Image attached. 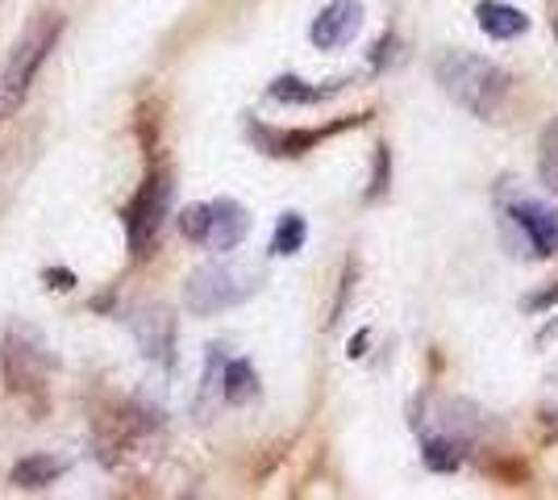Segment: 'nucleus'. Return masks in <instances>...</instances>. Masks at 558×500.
<instances>
[{
	"mask_svg": "<svg viewBox=\"0 0 558 500\" xmlns=\"http://www.w3.org/2000/svg\"><path fill=\"white\" fill-rule=\"evenodd\" d=\"M251 234V214L238 205V200H213L209 205V230H205V242L201 246H209V251H233V246H242Z\"/></svg>",
	"mask_w": 558,
	"mask_h": 500,
	"instance_id": "9",
	"label": "nucleus"
},
{
	"mask_svg": "<svg viewBox=\"0 0 558 500\" xmlns=\"http://www.w3.org/2000/svg\"><path fill=\"white\" fill-rule=\"evenodd\" d=\"M537 175H542V184L558 196V121L546 125V134H542V150H537Z\"/></svg>",
	"mask_w": 558,
	"mask_h": 500,
	"instance_id": "17",
	"label": "nucleus"
},
{
	"mask_svg": "<svg viewBox=\"0 0 558 500\" xmlns=\"http://www.w3.org/2000/svg\"><path fill=\"white\" fill-rule=\"evenodd\" d=\"M47 280H50L54 292H71V288H75V276H71V271H59V267H50Z\"/></svg>",
	"mask_w": 558,
	"mask_h": 500,
	"instance_id": "21",
	"label": "nucleus"
},
{
	"mask_svg": "<svg viewBox=\"0 0 558 500\" xmlns=\"http://www.w3.org/2000/svg\"><path fill=\"white\" fill-rule=\"evenodd\" d=\"M130 330L138 338L142 355L159 367H171L175 363V317L163 305H146L130 317Z\"/></svg>",
	"mask_w": 558,
	"mask_h": 500,
	"instance_id": "7",
	"label": "nucleus"
},
{
	"mask_svg": "<svg viewBox=\"0 0 558 500\" xmlns=\"http://www.w3.org/2000/svg\"><path fill=\"white\" fill-rule=\"evenodd\" d=\"M263 267L255 263H209L201 271H192L184 288V305L196 317H213V313L238 309L263 288Z\"/></svg>",
	"mask_w": 558,
	"mask_h": 500,
	"instance_id": "2",
	"label": "nucleus"
},
{
	"mask_svg": "<svg viewBox=\"0 0 558 500\" xmlns=\"http://www.w3.org/2000/svg\"><path fill=\"white\" fill-rule=\"evenodd\" d=\"M59 34H63V17H54V13L43 17V22H34L22 34V42L9 54V68L0 75V118L17 113L25 105V96L34 88V75L43 72L47 54L54 50V42H59Z\"/></svg>",
	"mask_w": 558,
	"mask_h": 500,
	"instance_id": "3",
	"label": "nucleus"
},
{
	"mask_svg": "<svg viewBox=\"0 0 558 500\" xmlns=\"http://www.w3.org/2000/svg\"><path fill=\"white\" fill-rule=\"evenodd\" d=\"M421 459H425V467H429V472L446 476V472H454V467L463 463V442H459V438H450V434H434V438H425Z\"/></svg>",
	"mask_w": 558,
	"mask_h": 500,
	"instance_id": "15",
	"label": "nucleus"
},
{
	"mask_svg": "<svg viewBox=\"0 0 558 500\" xmlns=\"http://www.w3.org/2000/svg\"><path fill=\"white\" fill-rule=\"evenodd\" d=\"M0 367H4V380H9L13 392H43L50 376V355L43 351L38 338H29L25 330H13L4 338Z\"/></svg>",
	"mask_w": 558,
	"mask_h": 500,
	"instance_id": "6",
	"label": "nucleus"
},
{
	"mask_svg": "<svg viewBox=\"0 0 558 500\" xmlns=\"http://www.w3.org/2000/svg\"><path fill=\"white\" fill-rule=\"evenodd\" d=\"M221 397L230 405H251L258 397V376L246 358H226V367H221Z\"/></svg>",
	"mask_w": 558,
	"mask_h": 500,
	"instance_id": "13",
	"label": "nucleus"
},
{
	"mask_svg": "<svg viewBox=\"0 0 558 500\" xmlns=\"http://www.w3.org/2000/svg\"><path fill=\"white\" fill-rule=\"evenodd\" d=\"M326 134L329 130H263L258 121H251V138L258 143V150L263 155H283V159H296L304 150H313Z\"/></svg>",
	"mask_w": 558,
	"mask_h": 500,
	"instance_id": "10",
	"label": "nucleus"
},
{
	"mask_svg": "<svg viewBox=\"0 0 558 500\" xmlns=\"http://www.w3.org/2000/svg\"><path fill=\"white\" fill-rule=\"evenodd\" d=\"M68 472V459H59V454H29V459H22L17 467H13V484L17 488H50L54 479Z\"/></svg>",
	"mask_w": 558,
	"mask_h": 500,
	"instance_id": "12",
	"label": "nucleus"
},
{
	"mask_svg": "<svg viewBox=\"0 0 558 500\" xmlns=\"http://www.w3.org/2000/svg\"><path fill=\"white\" fill-rule=\"evenodd\" d=\"M555 34H558V25H555Z\"/></svg>",
	"mask_w": 558,
	"mask_h": 500,
	"instance_id": "23",
	"label": "nucleus"
},
{
	"mask_svg": "<svg viewBox=\"0 0 558 500\" xmlns=\"http://www.w3.org/2000/svg\"><path fill=\"white\" fill-rule=\"evenodd\" d=\"M333 93H338V84L317 88V84H308L301 75H279V80L267 84V96L279 100V105H317V100H329Z\"/></svg>",
	"mask_w": 558,
	"mask_h": 500,
	"instance_id": "14",
	"label": "nucleus"
},
{
	"mask_svg": "<svg viewBox=\"0 0 558 500\" xmlns=\"http://www.w3.org/2000/svg\"><path fill=\"white\" fill-rule=\"evenodd\" d=\"M388 180H392V155H388V146H379V150H375V175H372V188H367V200L384 196V192H388Z\"/></svg>",
	"mask_w": 558,
	"mask_h": 500,
	"instance_id": "19",
	"label": "nucleus"
},
{
	"mask_svg": "<svg viewBox=\"0 0 558 500\" xmlns=\"http://www.w3.org/2000/svg\"><path fill=\"white\" fill-rule=\"evenodd\" d=\"M359 29H363V4H359V0H333V4H326V9L313 17L308 38H313L317 50H338V47H347Z\"/></svg>",
	"mask_w": 558,
	"mask_h": 500,
	"instance_id": "8",
	"label": "nucleus"
},
{
	"mask_svg": "<svg viewBox=\"0 0 558 500\" xmlns=\"http://www.w3.org/2000/svg\"><path fill=\"white\" fill-rule=\"evenodd\" d=\"M175 221H180V234H184L187 242H205V230H209V205H187Z\"/></svg>",
	"mask_w": 558,
	"mask_h": 500,
	"instance_id": "18",
	"label": "nucleus"
},
{
	"mask_svg": "<svg viewBox=\"0 0 558 500\" xmlns=\"http://www.w3.org/2000/svg\"><path fill=\"white\" fill-rule=\"evenodd\" d=\"M308 239V225H304L301 214H283L276 225V234H271V255H296Z\"/></svg>",
	"mask_w": 558,
	"mask_h": 500,
	"instance_id": "16",
	"label": "nucleus"
},
{
	"mask_svg": "<svg viewBox=\"0 0 558 500\" xmlns=\"http://www.w3.org/2000/svg\"><path fill=\"white\" fill-rule=\"evenodd\" d=\"M475 22H480L484 34L500 38V42L530 34V17H525L521 9H512V4H500V0H480V4H475Z\"/></svg>",
	"mask_w": 558,
	"mask_h": 500,
	"instance_id": "11",
	"label": "nucleus"
},
{
	"mask_svg": "<svg viewBox=\"0 0 558 500\" xmlns=\"http://www.w3.org/2000/svg\"><path fill=\"white\" fill-rule=\"evenodd\" d=\"M550 305H558V288H542V292H530V296H525V309L530 313H542V309H550Z\"/></svg>",
	"mask_w": 558,
	"mask_h": 500,
	"instance_id": "20",
	"label": "nucleus"
},
{
	"mask_svg": "<svg viewBox=\"0 0 558 500\" xmlns=\"http://www.w3.org/2000/svg\"><path fill=\"white\" fill-rule=\"evenodd\" d=\"M505 225H509V246H517L521 255H534V259H550L558 255V209L542 205V200H512L505 209Z\"/></svg>",
	"mask_w": 558,
	"mask_h": 500,
	"instance_id": "5",
	"label": "nucleus"
},
{
	"mask_svg": "<svg viewBox=\"0 0 558 500\" xmlns=\"http://www.w3.org/2000/svg\"><path fill=\"white\" fill-rule=\"evenodd\" d=\"M167 209H171V175L167 171H150L146 184L138 188V196L130 200L125 209V239H130V255H146L159 230L167 221Z\"/></svg>",
	"mask_w": 558,
	"mask_h": 500,
	"instance_id": "4",
	"label": "nucleus"
},
{
	"mask_svg": "<svg viewBox=\"0 0 558 500\" xmlns=\"http://www.w3.org/2000/svg\"><path fill=\"white\" fill-rule=\"evenodd\" d=\"M434 75H438L442 93L475 118H496L509 96V72L471 50H446L434 63Z\"/></svg>",
	"mask_w": 558,
	"mask_h": 500,
	"instance_id": "1",
	"label": "nucleus"
},
{
	"mask_svg": "<svg viewBox=\"0 0 558 500\" xmlns=\"http://www.w3.org/2000/svg\"><path fill=\"white\" fill-rule=\"evenodd\" d=\"M363 346H367V330H363V333H354V342H350V355L359 358V355H363Z\"/></svg>",
	"mask_w": 558,
	"mask_h": 500,
	"instance_id": "22",
	"label": "nucleus"
}]
</instances>
